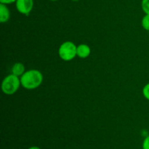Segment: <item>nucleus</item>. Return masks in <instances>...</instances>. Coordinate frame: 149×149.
Returning a JSON list of instances; mask_svg holds the SVG:
<instances>
[{
  "instance_id": "nucleus-1",
  "label": "nucleus",
  "mask_w": 149,
  "mask_h": 149,
  "mask_svg": "<svg viewBox=\"0 0 149 149\" xmlns=\"http://www.w3.org/2000/svg\"><path fill=\"white\" fill-rule=\"evenodd\" d=\"M20 78L22 87L29 90L37 89L42 85L44 80L43 74L37 69L26 71Z\"/></svg>"
},
{
  "instance_id": "nucleus-4",
  "label": "nucleus",
  "mask_w": 149,
  "mask_h": 149,
  "mask_svg": "<svg viewBox=\"0 0 149 149\" xmlns=\"http://www.w3.org/2000/svg\"><path fill=\"white\" fill-rule=\"evenodd\" d=\"M33 0H17L15 7L17 12L23 15H29L33 8Z\"/></svg>"
},
{
  "instance_id": "nucleus-13",
  "label": "nucleus",
  "mask_w": 149,
  "mask_h": 149,
  "mask_svg": "<svg viewBox=\"0 0 149 149\" xmlns=\"http://www.w3.org/2000/svg\"><path fill=\"white\" fill-rule=\"evenodd\" d=\"M28 149H41V148H39V147H38V146H31V147H30V148H29Z\"/></svg>"
},
{
  "instance_id": "nucleus-5",
  "label": "nucleus",
  "mask_w": 149,
  "mask_h": 149,
  "mask_svg": "<svg viewBox=\"0 0 149 149\" xmlns=\"http://www.w3.org/2000/svg\"><path fill=\"white\" fill-rule=\"evenodd\" d=\"M91 54V48L86 44H80L77 45V55L79 58L85 59L87 58Z\"/></svg>"
},
{
  "instance_id": "nucleus-14",
  "label": "nucleus",
  "mask_w": 149,
  "mask_h": 149,
  "mask_svg": "<svg viewBox=\"0 0 149 149\" xmlns=\"http://www.w3.org/2000/svg\"><path fill=\"white\" fill-rule=\"evenodd\" d=\"M71 1H79V0H71Z\"/></svg>"
},
{
  "instance_id": "nucleus-10",
  "label": "nucleus",
  "mask_w": 149,
  "mask_h": 149,
  "mask_svg": "<svg viewBox=\"0 0 149 149\" xmlns=\"http://www.w3.org/2000/svg\"><path fill=\"white\" fill-rule=\"evenodd\" d=\"M142 93L143 97H145L146 100H149V83H148V84H146L144 86L143 88Z\"/></svg>"
},
{
  "instance_id": "nucleus-3",
  "label": "nucleus",
  "mask_w": 149,
  "mask_h": 149,
  "mask_svg": "<svg viewBox=\"0 0 149 149\" xmlns=\"http://www.w3.org/2000/svg\"><path fill=\"white\" fill-rule=\"evenodd\" d=\"M77 46L71 41L64 42L58 48V55L64 61H71L76 58Z\"/></svg>"
},
{
  "instance_id": "nucleus-15",
  "label": "nucleus",
  "mask_w": 149,
  "mask_h": 149,
  "mask_svg": "<svg viewBox=\"0 0 149 149\" xmlns=\"http://www.w3.org/2000/svg\"><path fill=\"white\" fill-rule=\"evenodd\" d=\"M50 1H58V0H50Z\"/></svg>"
},
{
  "instance_id": "nucleus-8",
  "label": "nucleus",
  "mask_w": 149,
  "mask_h": 149,
  "mask_svg": "<svg viewBox=\"0 0 149 149\" xmlns=\"http://www.w3.org/2000/svg\"><path fill=\"white\" fill-rule=\"evenodd\" d=\"M141 25L143 29L149 31V15H146L143 17L141 20Z\"/></svg>"
},
{
  "instance_id": "nucleus-12",
  "label": "nucleus",
  "mask_w": 149,
  "mask_h": 149,
  "mask_svg": "<svg viewBox=\"0 0 149 149\" xmlns=\"http://www.w3.org/2000/svg\"><path fill=\"white\" fill-rule=\"evenodd\" d=\"M17 0H0V3L1 4H13V3H15V1Z\"/></svg>"
},
{
  "instance_id": "nucleus-7",
  "label": "nucleus",
  "mask_w": 149,
  "mask_h": 149,
  "mask_svg": "<svg viewBox=\"0 0 149 149\" xmlns=\"http://www.w3.org/2000/svg\"><path fill=\"white\" fill-rule=\"evenodd\" d=\"M26 72V68L23 63L20 62L15 63L14 65L12 66L11 68V74L17 76V77H20L24 73Z\"/></svg>"
},
{
  "instance_id": "nucleus-9",
  "label": "nucleus",
  "mask_w": 149,
  "mask_h": 149,
  "mask_svg": "<svg viewBox=\"0 0 149 149\" xmlns=\"http://www.w3.org/2000/svg\"><path fill=\"white\" fill-rule=\"evenodd\" d=\"M141 7L146 15H149V0H142Z\"/></svg>"
},
{
  "instance_id": "nucleus-6",
  "label": "nucleus",
  "mask_w": 149,
  "mask_h": 149,
  "mask_svg": "<svg viewBox=\"0 0 149 149\" xmlns=\"http://www.w3.org/2000/svg\"><path fill=\"white\" fill-rule=\"evenodd\" d=\"M10 19V11L7 4L0 3V22L7 23Z\"/></svg>"
},
{
  "instance_id": "nucleus-2",
  "label": "nucleus",
  "mask_w": 149,
  "mask_h": 149,
  "mask_svg": "<svg viewBox=\"0 0 149 149\" xmlns=\"http://www.w3.org/2000/svg\"><path fill=\"white\" fill-rule=\"evenodd\" d=\"M20 86H21V82H20V77L10 74L6 76L2 80L1 87L4 94L12 95L17 93Z\"/></svg>"
},
{
  "instance_id": "nucleus-11",
  "label": "nucleus",
  "mask_w": 149,
  "mask_h": 149,
  "mask_svg": "<svg viewBox=\"0 0 149 149\" xmlns=\"http://www.w3.org/2000/svg\"><path fill=\"white\" fill-rule=\"evenodd\" d=\"M143 149H149V135L145 137L142 144Z\"/></svg>"
}]
</instances>
